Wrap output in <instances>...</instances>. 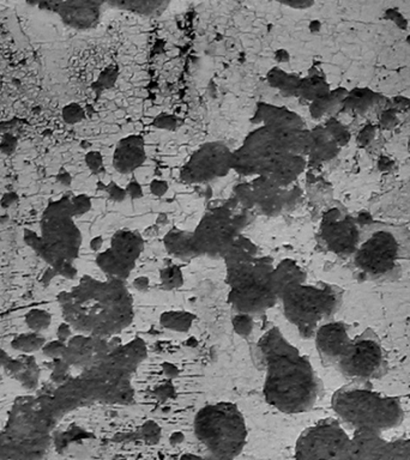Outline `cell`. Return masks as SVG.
<instances>
[{
    "label": "cell",
    "instance_id": "bcb514c9",
    "mask_svg": "<svg viewBox=\"0 0 410 460\" xmlns=\"http://www.w3.org/2000/svg\"><path fill=\"white\" fill-rule=\"evenodd\" d=\"M58 336L62 341L66 339L69 336H70V327L69 325H62L58 330Z\"/></svg>",
    "mask_w": 410,
    "mask_h": 460
},
{
    "label": "cell",
    "instance_id": "7c38bea8",
    "mask_svg": "<svg viewBox=\"0 0 410 460\" xmlns=\"http://www.w3.org/2000/svg\"><path fill=\"white\" fill-rule=\"evenodd\" d=\"M399 259V242L391 232H375L354 253L355 265L371 277H382L394 270Z\"/></svg>",
    "mask_w": 410,
    "mask_h": 460
},
{
    "label": "cell",
    "instance_id": "cb8c5ba5",
    "mask_svg": "<svg viewBox=\"0 0 410 460\" xmlns=\"http://www.w3.org/2000/svg\"><path fill=\"white\" fill-rule=\"evenodd\" d=\"M172 0H102L112 8L134 12L143 16H155L165 11Z\"/></svg>",
    "mask_w": 410,
    "mask_h": 460
},
{
    "label": "cell",
    "instance_id": "d4e9b609",
    "mask_svg": "<svg viewBox=\"0 0 410 460\" xmlns=\"http://www.w3.org/2000/svg\"><path fill=\"white\" fill-rule=\"evenodd\" d=\"M347 93V89L344 88H336L320 99L310 102V113L312 118L322 119L323 117H332L339 108H342V102Z\"/></svg>",
    "mask_w": 410,
    "mask_h": 460
},
{
    "label": "cell",
    "instance_id": "7dc6e473",
    "mask_svg": "<svg viewBox=\"0 0 410 460\" xmlns=\"http://www.w3.org/2000/svg\"><path fill=\"white\" fill-rule=\"evenodd\" d=\"M8 361H10V358H8L5 351L0 349V367H4Z\"/></svg>",
    "mask_w": 410,
    "mask_h": 460
},
{
    "label": "cell",
    "instance_id": "4dcf8cb0",
    "mask_svg": "<svg viewBox=\"0 0 410 460\" xmlns=\"http://www.w3.org/2000/svg\"><path fill=\"white\" fill-rule=\"evenodd\" d=\"M384 460H410V439L387 440L384 447Z\"/></svg>",
    "mask_w": 410,
    "mask_h": 460
},
{
    "label": "cell",
    "instance_id": "7a4b0ae2",
    "mask_svg": "<svg viewBox=\"0 0 410 460\" xmlns=\"http://www.w3.org/2000/svg\"><path fill=\"white\" fill-rule=\"evenodd\" d=\"M257 358L264 370L265 401L284 413L311 409L320 394L316 372L304 355L271 329L257 344Z\"/></svg>",
    "mask_w": 410,
    "mask_h": 460
},
{
    "label": "cell",
    "instance_id": "74e56055",
    "mask_svg": "<svg viewBox=\"0 0 410 460\" xmlns=\"http://www.w3.org/2000/svg\"><path fill=\"white\" fill-rule=\"evenodd\" d=\"M18 146V139H17L15 134L11 132L8 134H1L0 138V153L3 155H12L15 153Z\"/></svg>",
    "mask_w": 410,
    "mask_h": 460
},
{
    "label": "cell",
    "instance_id": "4316f807",
    "mask_svg": "<svg viewBox=\"0 0 410 460\" xmlns=\"http://www.w3.org/2000/svg\"><path fill=\"white\" fill-rule=\"evenodd\" d=\"M301 77L288 73L281 70L279 67L272 69L268 73V82L272 88L280 90L287 98H295L299 91V84Z\"/></svg>",
    "mask_w": 410,
    "mask_h": 460
},
{
    "label": "cell",
    "instance_id": "3957f363",
    "mask_svg": "<svg viewBox=\"0 0 410 460\" xmlns=\"http://www.w3.org/2000/svg\"><path fill=\"white\" fill-rule=\"evenodd\" d=\"M67 323L88 336L110 338L132 323L134 300L124 280L86 277L59 296Z\"/></svg>",
    "mask_w": 410,
    "mask_h": 460
},
{
    "label": "cell",
    "instance_id": "6da1fadb",
    "mask_svg": "<svg viewBox=\"0 0 410 460\" xmlns=\"http://www.w3.org/2000/svg\"><path fill=\"white\" fill-rule=\"evenodd\" d=\"M146 358V346L142 339L115 343L105 358L62 384L52 397L58 416L94 403H130L134 398L132 379Z\"/></svg>",
    "mask_w": 410,
    "mask_h": 460
},
{
    "label": "cell",
    "instance_id": "8fae6325",
    "mask_svg": "<svg viewBox=\"0 0 410 460\" xmlns=\"http://www.w3.org/2000/svg\"><path fill=\"white\" fill-rule=\"evenodd\" d=\"M232 151L225 143H205L182 167V180L187 184H204L226 177L232 170Z\"/></svg>",
    "mask_w": 410,
    "mask_h": 460
},
{
    "label": "cell",
    "instance_id": "7402d4cb",
    "mask_svg": "<svg viewBox=\"0 0 410 460\" xmlns=\"http://www.w3.org/2000/svg\"><path fill=\"white\" fill-rule=\"evenodd\" d=\"M281 149L286 153L308 158L312 146L311 130L306 127L295 129H272Z\"/></svg>",
    "mask_w": 410,
    "mask_h": 460
},
{
    "label": "cell",
    "instance_id": "f546056e",
    "mask_svg": "<svg viewBox=\"0 0 410 460\" xmlns=\"http://www.w3.org/2000/svg\"><path fill=\"white\" fill-rule=\"evenodd\" d=\"M189 232L174 229L166 236L165 242L170 252L177 256H189Z\"/></svg>",
    "mask_w": 410,
    "mask_h": 460
},
{
    "label": "cell",
    "instance_id": "f1b7e54d",
    "mask_svg": "<svg viewBox=\"0 0 410 460\" xmlns=\"http://www.w3.org/2000/svg\"><path fill=\"white\" fill-rule=\"evenodd\" d=\"M232 170L244 177H256L258 174L254 158L242 146L232 151Z\"/></svg>",
    "mask_w": 410,
    "mask_h": 460
},
{
    "label": "cell",
    "instance_id": "44dd1931",
    "mask_svg": "<svg viewBox=\"0 0 410 460\" xmlns=\"http://www.w3.org/2000/svg\"><path fill=\"white\" fill-rule=\"evenodd\" d=\"M312 146L308 153L311 163H327L334 160L341 151V146L324 125L312 129Z\"/></svg>",
    "mask_w": 410,
    "mask_h": 460
},
{
    "label": "cell",
    "instance_id": "9a60e30c",
    "mask_svg": "<svg viewBox=\"0 0 410 460\" xmlns=\"http://www.w3.org/2000/svg\"><path fill=\"white\" fill-rule=\"evenodd\" d=\"M251 186V208H258L266 215H277L292 208L299 199L300 191L291 186H282L263 175L253 177Z\"/></svg>",
    "mask_w": 410,
    "mask_h": 460
},
{
    "label": "cell",
    "instance_id": "836d02e7",
    "mask_svg": "<svg viewBox=\"0 0 410 460\" xmlns=\"http://www.w3.org/2000/svg\"><path fill=\"white\" fill-rule=\"evenodd\" d=\"M44 344L45 338L41 337L39 334H22L12 342V346L22 353L39 350L40 348L44 346Z\"/></svg>",
    "mask_w": 410,
    "mask_h": 460
},
{
    "label": "cell",
    "instance_id": "f6af8a7d",
    "mask_svg": "<svg viewBox=\"0 0 410 460\" xmlns=\"http://www.w3.org/2000/svg\"><path fill=\"white\" fill-rule=\"evenodd\" d=\"M71 175L66 170H60L57 175V181L59 182L60 185L69 186L71 184Z\"/></svg>",
    "mask_w": 410,
    "mask_h": 460
},
{
    "label": "cell",
    "instance_id": "d6986e66",
    "mask_svg": "<svg viewBox=\"0 0 410 460\" xmlns=\"http://www.w3.org/2000/svg\"><path fill=\"white\" fill-rule=\"evenodd\" d=\"M253 122L271 129L305 127L304 119L294 110L270 103H259L253 115Z\"/></svg>",
    "mask_w": 410,
    "mask_h": 460
},
{
    "label": "cell",
    "instance_id": "484cf974",
    "mask_svg": "<svg viewBox=\"0 0 410 460\" xmlns=\"http://www.w3.org/2000/svg\"><path fill=\"white\" fill-rule=\"evenodd\" d=\"M305 278H306L305 272L292 260L282 261L277 268L274 269V273H272V282L276 289L277 295L288 284L305 280Z\"/></svg>",
    "mask_w": 410,
    "mask_h": 460
},
{
    "label": "cell",
    "instance_id": "ba28073f",
    "mask_svg": "<svg viewBox=\"0 0 410 460\" xmlns=\"http://www.w3.org/2000/svg\"><path fill=\"white\" fill-rule=\"evenodd\" d=\"M279 299L286 318L305 337L316 334L320 323L330 318L339 305V295L332 288L310 285L306 278L284 287Z\"/></svg>",
    "mask_w": 410,
    "mask_h": 460
},
{
    "label": "cell",
    "instance_id": "30bf717a",
    "mask_svg": "<svg viewBox=\"0 0 410 460\" xmlns=\"http://www.w3.org/2000/svg\"><path fill=\"white\" fill-rule=\"evenodd\" d=\"M351 437L335 421L312 425L295 444L298 459L351 460Z\"/></svg>",
    "mask_w": 410,
    "mask_h": 460
},
{
    "label": "cell",
    "instance_id": "e575fe53",
    "mask_svg": "<svg viewBox=\"0 0 410 460\" xmlns=\"http://www.w3.org/2000/svg\"><path fill=\"white\" fill-rule=\"evenodd\" d=\"M27 324L33 330H46L51 324V315L42 309H33L27 314Z\"/></svg>",
    "mask_w": 410,
    "mask_h": 460
},
{
    "label": "cell",
    "instance_id": "8992f818",
    "mask_svg": "<svg viewBox=\"0 0 410 460\" xmlns=\"http://www.w3.org/2000/svg\"><path fill=\"white\" fill-rule=\"evenodd\" d=\"M194 434L217 459H233L239 456L247 439L242 413L228 401L210 404L199 410L194 418Z\"/></svg>",
    "mask_w": 410,
    "mask_h": 460
},
{
    "label": "cell",
    "instance_id": "5bb4252c",
    "mask_svg": "<svg viewBox=\"0 0 410 460\" xmlns=\"http://www.w3.org/2000/svg\"><path fill=\"white\" fill-rule=\"evenodd\" d=\"M142 248V239L139 234L120 230L113 237L111 248L100 254L98 264L110 277L125 280L139 259Z\"/></svg>",
    "mask_w": 410,
    "mask_h": 460
},
{
    "label": "cell",
    "instance_id": "603a6c76",
    "mask_svg": "<svg viewBox=\"0 0 410 460\" xmlns=\"http://www.w3.org/2000/svg\"><path fill=\"white\" fill-rule=\"evenodd\" d=\"M382 100V95L370 88H355L348 90L342 108L356 114H365L375 106H378Z\"/></svg>",
    "mask_w": 410,
    "mask_h": 460
},
{
    "label": "cell",
    "instance_id": "1f68e13d",
    "mask_svg": "<svg viewBox=\"0 0 410 460\" xmlns=\"http://www.w3.org/2000/svg\"><path fill=\"white\" fill-rule=\"evenodd\" d=\"M22 358H23L24 361L23 370H20L15 378L20 380L25 387L34 389L36 384H37V380H39V368L36 366L34 358H29V356Z\"/></svg>",
    "mask_w": 410,
    "mask_h": 460
},
{
    "label": "cell",
    "instance_id": "7bdbcfd3",
    "mask_svg": "<svg viewBox=\"0 0 410 460\" xmlns=\"http://www.w3.org/2000/svg\"><path fill=\"white\" fill-rule=\"evenodd\" d=\"M86 162H87L88 167L95 173L102 168V158L99 153L93 151V153H88Z\"/></svg>",
    "mask_w": 410,
    "mask_h": 460
},
{
    "label": "cell",
    "instance_id": "9c48e42d",
    "mask_svg": "<svg viewBox=\"0 0 410 460\" xmlns=\"http://www.w3.org/2000/svg\"><path fill=\"white\" fill-rule=\"evenodd\" d=\"M246 208L218 206L205 213L189 232V256H225L247 222Z\"/></svg>",
    "mask_w": 410,
    "mask_h": 460
},
{
    "label": "cell",
    "instance_id": "4fadbf2b",
    "mask_svg": "<svg viewBox=\"0 0 410 460\" xmlns=\"http://www.w3.org/2000/svg\"><path fill=\"white\" fill-rule=\"evenodd\" d=\"M384 365L382 346L371 338L351 339L335 367L351 378H372Z\"/></svg>",
    "mask_w": 410,
    "mask_h": 460
},
{
    "label": "cell",
    "instance_id": "60d3db41",
    "mask_svg": "<svg viewBox=\"0 0 410 460\" xmlns=\"http://www.w3.org/2000/svg\"><path fill=\"white\" fill-rule=\"evenodd\" d=\"M275 1L284 5V6L295 8V10H305V8H311L312 5L316 3V0H275Z\"/></svg>",
    "mask_w": 410,
    "mask_h": 460
},
{
    "label": "cell",
    "instance_id": "ab89813d",
    "mask_svg": "<svg viewBox=\"0 0 410 460\" xmlns=\"http://www.w3.org/2000/svg\"><path fill=\"white\" fill-rule=\"evenodd\" d=\"M71 201L75 216H79V215H83V213H87L91 206L90 199L87 196H84V194L72 198Z\"/></svg>",
    "mask_w": 410,
    "mask_h": 460
},
{
    "label": "cell",
    "instance_id": "ee69618b",
    "mask_svg": "<svg viewBox=\"0 0 410 460\" xmlns=\"http://www.w3.org/2000/svg\"><path fill=\"white\" fill-rule=\"evenodd\" d=\"M18 201V196L15 192H8L5 194L4 197L1 198L0 204L5 208H10L12 204H15Z\"/></svg>",
    "mask_w": 410,
    "mask_h": 460
},
{
    "label": "cell",
    "instance_id": "5b68a950",
    "mask_svg": "<svg viewBox=\"0 0 410 460\" xmlns=\"http://www.w3.org/2000/svg\"><path fill=\"white\" fill-rule=\"evenodd\" d=\"M71 199L51 201L41 220V235L27 230L25 242L42 256L56 273L71 278L76 273L74 260L82 244V235L76 225Z\"/></svg>",
    "mask_w": 410,
    "mask_h": 460
},
{
    "label": "cell",
    "instance_id": "e0dca14e",
    "mask_svg": "<svg viewBox=\"0 0 410 460\" xmlns=\"http://www.w3.org/2000/svg\"><path fill=\"white\" fill-rule=\"evenodd\" d=\"M315 336L318 353L327 365L332 366H335L336 362L344 354L351 341L347 327L342 323L320 325Z\"/></svg>",
    "mask_w": 410,
    "mask_h": 460
},
{
    "label": "cell",
    "instance_id": "83f0119b",
    "mask_svg": "<svg viewBox=\"0 0 410 460\" xmlns=\"http://www.w3.org/2000/svg\"><path fill=\"white\" fill-rule=\"evenodd\" d=\"M330 90L332 87L327 82V79L320 76H308V77H303L300 81L298 96L308 102H312L327 94Z\"/></svg>",
    "mask_w": 410,
    "mask_h": 460
},
{
    "label": "cell",
    "instance_id": "b9f144b4",
    "mask_svg": "<svg viewBox=\"0 0 410 460\" xmlns=\"http://www.w3.org/2000/svg\"><path fill=\"white\" fill-rule=\"evenodd\" d=\"M64 349H65V344L62 342H52L47 346H45V354L51 358H62Z\"/></svg>",
    "mask_w": 410,
    "mask_h": 460
},
{
    "label": "cell",
    "instance_id": "d6a6232c",
    "mask_svg": "<svg viewBox=\"0 0 410 460\" xmlns=\"http://www.w3.org/2000/svg\"><path fill=\"white\" fill-rule=\"evenodd\" d=\"M324 126L329 131V134H332L336 142L339 143L341 148L347 146L351 141V132L348 130L347 126H344V124L339 122V119L329 117L324 124Z\"/></svg>",
    "mask_w": 410,
    "mask_h": 460
},
{
    "label": "cell",
    "instance_id": "8d00e7d4",
    "mask_svg": "<svg viewBox=\"0 0 410 460\" xmlns=\"http://www.w3.org/2000/svg\"><path fill=\"white\" fill-rule=\"evenodd\" d=\"M165 325L168 327H173L177 330H185L191 324V318L189 315L182 314V313H168L163 317Z\"/></svg>",
    "mask_w": 410,
    "mask_h": 460
},
{
    "label": "cell",
    "instance_id": "277c9868",
    "mask_svg": "<svg viewBox=\"0 0 410 460\" xmlns=\"http://www.w3.org/2000/svg\"><path fill=\"white\" fill-rule=\"evenodd\" d=\"M228 278L229 302L242 314H259L274 306L279 300L272 282L274 265L258 256L254 244L239 236L226 253Z\"/></svg>",
    "mask_w": 410,
    "mask_h": 460
},
{
    "label": "cell",
    "instance_id": "ffe728a7",
    "mask_svg": "<svg viewBox=\"0 0 410 460\" xmlns=\"http://www.w3.org/2000/svg\"><path fill=\"white\" fill-rule=\"evenodd\" d=\"M146 150L142 141L139 137L131 136L119 143L115 149L113 163L120 173L127 174L137 170L143 165Z\"/></svg>",
    "mask_w": 410,
    "mask_h": 460
},
{
    "label": "cell",
    "instance_id": "2e32d148",
    "mask_svg": "<svg viewBox=\"0 0 410 460\" xmlns=\"http://www.w3.org/2000/svg\"><path fill=\"white\" fill-rule=\"evenodd\" d=\"M320 234L327 247L339 256L354 254L359 247V230L354 220L337 210H332L324 217Z\"/></svg>",
    "mask_w": 410,
    "mask_h": 460
},
{
    "label": "cell",
    "instance_id": "d590c367",
    "mask_svg": "<svg viewBox=\"0 0 410 460\" xmlns=\"http://www.w3.org/2000/svg\"><path fill=\"white\" fill-rule=\"evenodd\" d=\"M62 117L64 122L69 125H75L77 122H82L84 118V110L77 103H70L64 107L62 110Z\"/></svg>",
    "mask_w": 410,
    "mask_h": 460
},
{
    "label": "cell",
    "instance_id": "ac0fdd59",
    "mask_svg": "<svg viewBox=\"0 0 410 460\" xmlns=\"http://www.w3.org/2000/svg\"><path fill=\"white\" fill-rule=\"evenodd\" d=\"M306 165L308 158L293 153H282L266 167L261 175L271 179L280 185L291 186L304 173Z\"/></svg>",
    "mask_w": 410,
    "mask_h": 460
},
{
    "label": "cell",
    "instance_id": "f35d334b",
    "mask_svg": "<svg viewBox=\"0 0 410 460\" xmlns=\"http://www.w3.org/2000/svg\"><path fill=\"white\" fill-rule=\"evenodd\" d=\"M250 317L251 315L239 313L237 318L234 319V327H235L238 334L247 336L251 332V330H252V319L250 318Z\"/></svg>",
    "mask_w": 410,
    "mask_h": 460
},
{
    "label": "cell",
    "instance_id": "52a82bcc",
    "mask_svg": "<svg viewBox=\"0 0 410 460\" xmlns=\"http://www.w3.org/2000/svg\"><path fill=\"white\" fill-rule=\"evenodd\" d=\"M332 409L353 428L387 430L401 425L403 408L394 398L385 397L370 389L346 387L332 397Z\"/></svg>",
    "mask_w": 410,
    "mask_h": 460
}]
</instances>
